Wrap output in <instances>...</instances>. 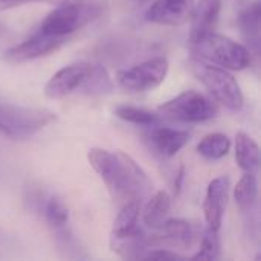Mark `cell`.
<instances>
[{"label": "cell", "mask_w": 261, "mask_h": 261, "mask_svg": "<svg viewBox=\"0 0 261 261\" xmlns=\"http://www.w3.org/2000/svg\"><path fill=\"white\" fill-rule=\"evenodd\" d=\"M87 159L116 200L128 202L144 199L151 191V182L136 161L124 151L92 148Z\"/></svg>", "instance_id": "obj_1"}, {"label": "cell", "mask_w": 261, "mask_h": 261, "mask_svg": "<svg viewBox=\"0 0 261 261\" xmlns=\"http://www.w3.org/2000/svg\"><path fill=\"white\" fill-rule=\"evenodd\" d=\"M191 50L205 61L219 64L223 69L243 70L251 66L252 55L249 49L229 37L211 31L194 41H190Z\"/></svg>", "instance_id": "obj_2"}, {"label": "cell", "mask_w": 261, "mask_h": 261, "mask_svg": "<svg viewBox=\"0 0 261 261\" xmlns=\"http://www.w3.org/2000/svg\"><path fill=\"white\" fill-rule=\"evenodd\" d=\"M187 67L217 102L229 110H240L243 107L245 98L242 89L237 80L226 69L208 64L196 57H191L187 61Z\"/></svg>", "instance_id": "obj_3"}, {"label": "cell", "mask_w": 261, "mask_h": 261, "mask_svg": "<svg viewBox=\"0 0 261 261\" xmlns=\"http://www.w3.org/2000/svg\"><path fill=\"white\" fill-rule=\"evenodd\" d=\"M57 119L49 109L21 107L0 101V133L11 139H24Z\"/></svg>", "instance_id": "obj_4"}, {"label": "cell", "mask_w": 261, "mask_h": 261, "mask_svg": "<svg viewBox=\"0 0 261 261\" xmlns=\"http://www.w3.org/2000/svg\"><path fill=\"white\" fill-rule=\"evenodd\" d=\"M99 14V6L86 0H66L52 9L43 20L40 31L60 37L67 38L84 24L96 18Z\"/></svg>", "instance_id": "obj_5"}, {"label": "cell", "mask_w": 261, "mask_h": 261, "mask_svg": "<svg viewBox=\"0 0 261 261\" xmlns=\"http://www.w3.org/2000/svg\"><path fill=\"white\" fill-rule=\"evenodd\" d=\"M159 113L171 121L197 124L205 122L217 116V104L196 90H185L159 106Z\"/></svg>", "instance_id": "obj_6"}, {"label": "cell", "mask_w": 261, "mask_h": 261, "mask_svg": "<svg viewBox=\"0 0 261 261\" xmlns=\"http://www.w3.org/2000/svg\"><path fill=\"white\" fill-rule=\"evenodd\" d=\"M167 73L168 61L162 57H158L119 70L116 81L128 92H148L159 87L167 78Z\"/></svg>", "instance_id": "obj_7"}, {"label": "cell", "mask_w": 261, "mask_h": 261, "mask_svg": "<svg viewBox=\"0 0 261 261\" xmlns=\"http://www.w3.org/2000/svg\"><path fill=\"white\" fill-rule=\"evenodd\" d=\"M200 229L190 220H165L153 236H148L150 248H167V249H191L199 245Z\"/></svg>", "instance_id": "obj_8"}, {"label": "cell", "mask_w": 261, "mask_h": 261, "mask_svg": "<svg viewBox=\"0 0 261 261\" xmlns=\"http://www.w3.org/2000/svg\"><path fill=\"white\" fill-rule=\"evenodd\" d=\"M90 63H75L60 69L47 81L44 87V95L49 99H60L69 96L75 92H83L84 84L92 72Z\"/></svg>", "instance_id": "obj_9"}, {"label": "cell", "mask_w": 261, "mask_h": 261, "mask_svg": "<svg viewBox=\"0 0 261 261\" xmlns=\"http://www.w3.org/2000/svg\"><path fill=\"white\" fill-rule=\"evenodd\" d=\"M67 38H60V37H54V35H47L41 31L35 32L32 37H29L28 40L9 47L5 52V61L11 63V64H20V63H26V61H32L37 60L40 57H46L52 52H55L57 49H60Z\"/></svg>", "instance_id": "obj_10"}, {"label": "cell", "mask_w": 261, "mask_h": 261, "mask_svg": "<svg viewBox=\"0 0 261 261\" xmlns=\"http://www.w3.org/2000/svg\"><path fill=\"white\" fill-rule=\"evenodd\" d=\"M228 194H229V177L228 176H219L213 179L206 188L205 202H203V216L206 222V228L213 231H220L223 214L228 203Z\"/></svg>", "instance_id": "obj_11"}, {"label": "cell", "mask_w": 261, "mask_h": 261, "mask_svg": "<svg viewBox=\"0 0 261 261\" xmlns=\"http://www.w3.org/2000/svg\"><path fill=\"white\" fill-rule=\"evenodd\" d=\"M194 0H156L145 12V18L162 26H180L191 18Z\"/></svg>", "instance_id": "obj_12"}, {"label": "cell", "mask_w": 261, "mask_h": 261, "mask_svg": "<svg viewBox=\"0 0 261 261\" xmlns=\"http://www.w3.org/2000/svg\"><path fill=\"white\" fill-rule=\"evenodd\" d=\"M190 141V133L185 130L153 125L145 133V142L161 158L170 159L176 156Z\"/></svg>", "instance_id": "obj_13"}, {"label": "cell", "mask_w": 261, "mask_h": 261, "mask_svg": "<svg viewBox=\"0 0 261 261\" xmlns=\"http://www.w3.org/2000/svg\"><path fill=\"white\" fill-rule=\"evenodd\" d=\"M222 11V0H199L194 5L191 14V32L190 41L216 29L219 15Z\"/></svg>", "instance_id": "obj_14"}, {"label": "cell", "mask_w": 261, "mask_h": 261, "mask_svg": "<svg viewBox=\"0 0 261 261\" xmlns=\"http://www.w3.org/2000/svg\"><path fill=\"white\" fill-rule=\"evenodd\" d=\"M260 0H249V3L245 5L239 12V26L242 35L248 43V49L251 55L255 57L260 55Z\"/></svg>", "instance_id": "obj_15"}, {"label": "cell", "mask_w": 261, "mask_h": 261, "mask_svg": "<svg viewBox=\"0 0 261 261\" xmlns=\"http://www.w3.org/2000/svg\"><path fill=\"white\" fill-rule=\"evenodd\" d=\"M110 248L115 254H118L121 258L125 260H139L145 258L150 245H148V236H145L139 228H136L133 232L121 237L110 236Z\"/></svg>", "instance_id": "obj_16"}, {"label": "cell", "mask_w": 261, "mask_h": 261, "mask_svg": "<svg viewBox=\"0 0 261 261\" xmlns=\"http://www.w3.org/2000/svg\"><path fill=\"white\" fill-rule=\"evenodd\" d=\"M236 161L246 173H255L260 164L258 144L245 132L236 135Z\"/></svg>", "instance_id": "obj_17"}, {"label": "cell", "mask_w": 261, "mask_h": 261, "mask_svg": "<svg viewBox=\"0 0 261 261\" xmlns=\"http://www.w3.org/2000/svg\"><path fill=\"white\" fill-rule=\"evenodd\" d=\"M170 210H171V196L167 191L161 190L148 199L147 205L142 210V220L148 228L156 229L165 222Z\"/></svg>", "instance_id": "obj_18"}, {"label": "cell", "mask_w": 261, "mask_h": 261, "mask_svg": "<svg viewBox=\"0 0 261 261\" xmlns=\"http://www.w3.org/2000/svg\"><path fill=\"white\" fill-rule=\"evenodd\" d=\"M234 199L242 213H252L258 200V187L254 173H245L237 182L234 190Z\"/></svg>", "instance_id": "obj_19"}, {"label": "cell", "mask_w": 261, "mask_h": 261, "mask_svg": "<svg viewBox=\"0 0 261 261\" xmlns=\"http://www.w3.org/2000/svg\"><path fill=\"white\" fill-rule=\"evenodd\" d=\"M141 213V202L139 200H128L124 202L122 208L119 210L115 222H113V229L112 236L121 237L133 232L138 228V219Z\"/></svg>", "instance_id": "obj_20"}, {"label": "cell", "mask_w": 261, "mask_h": 261, "mask_svg": "<svg viewBox=\"0 0 261 261\" xmlns=\"http://www.w3.org/2000/svg\"><path fill=\"white\" fill-rule=\"evenodd\" d=\"M52 234H54V240H55L57 249H58V252H60V255L63 258H69V260L87 258V254L84 252V248L81 246L78 239L73 236V232L70 231L69 225L64 226V228L52 231Z\"/></svg>", "instance_id": "obj_21"}, {"label": "cell", "mask_w": 261, "mask_h": 261, "mask_svg": "<svg viewBox=\"0 0 261 261\" xmlns=\"http://www.w3.org/2000/svg\"><path fill=\"white\" fill-rule=\"evenodd\" d=\"M231 150V139L223 133L206 135L197 145V153L208 161H219L228 156Z\"/></svg>", "instance_id": "obj_22"}, {"label": "cell", "mask_w": 261, "mask_h": 261, "mask_svg": "<svg viewBox=\"0 0 261 261\" xmlns=\"http://www.w3.org/2000/svg\"><path fill=\"white\" fill-rule=\"evenodd\" d=\"M115 115L130 124L135 125H141V127H153V125H159L161 119L156 113L141 109V107H135V106H118L115 109Z\"/></svg>", "instance_id": "obj_23"}, {"label": "cell", "mask_w": 261, "mask_h": 261, "mask_svg": "<svg viewBox=\"0 0 261 261\" xmlns=\"http://www.w3.org/2000/svg\"><path fill=\"white\" fill-rule=\"evenodd\" d=\"M43 216L47 226L55 231L69 225V211L64 202L58 197H49L43 203Z\"/></svg>", "instance_id": "obj_24"}, {"label": "cell", "mask_w": 261, "mask_h": 261, "mask_svg": "<svg viewBox=\"0 0 261 261\" xmlns=\"http://www.w3.org/2000/svg\"><path fill=\"white\" fill-rule=\"evenodd\" d=\"M220 237L219 231L206 228L200 234L199 249L191 257L193 260H219L220 258Z\"/></svg>", "instance_id": "obj_25"}, {"label": "cell", "mask_w": 261, "mask_h": 261, "mask_svg": "<svg viewBox=\"0 0 261 261\" xmlns=\"http://www.w3.org/2000/svg\"><path fill=\"white\" fill-rule=\"evenodd\" d=\"M112 90V81H110V76L107 73V70L99 66V64H93L92 66V72L84 84V89H83V93H87V95H101V93H106V92H110Z\"/></svg>", "instance_id": "obj_26"}, {"label": "cell", "mask_w": 261, "mask_h": 261, "mask_svg": "<svg viewBox=\"0 0 261 261\" xmlns=\"http://www.w3.org/2000/svg\"><path fill=\"white\" fill-rule=\"evenodd\" d=\"M145 258H158V260H182L184 257L173 249L167 248H150Z\"/></svg>", "instance_id": "obj_27"}, {"label": "cell", "mask_w": 261, "mask_h": 261, "mask_svg": "<svg viewBox=\"0 0 261 261\" xmlns=\"http://www.w3.org/2000/svg\"><path fill=\"white\" fill-rule=\"evenodd\" d=\"M184 180H185V167L180 165L174 174V182H173V191H174V197H179L182 187H184Z\"/></svg>", "instance_id": "obj_28"}, {"label": "cell", "mask_w": 261, "mask_h": 261, "mask_svg": "<svg viewBox=\"0 0 261 261\" xmlns=\"http://www.w3.org/2000/svg\"><path fill=\"white\" fill-rule=\"evenodd\" d=\"M29 2H58V0H0V11H6Z\"/></svg>", "instance_id": "obj_29"}, {"label": "cell", "mask_w": 261, "mask_h": 261, "mask_svg": "<svg viewBox=\"0 0 261 261\" xmlns=\"http://www.w3.org/2000/svg\"><path fill=\"white\" fill-rule=\"evenodd\" d=\"M136 3H145V2H148V0H135Z\"/></svg>", "instance_id": "obj_30"}]
</instances>
